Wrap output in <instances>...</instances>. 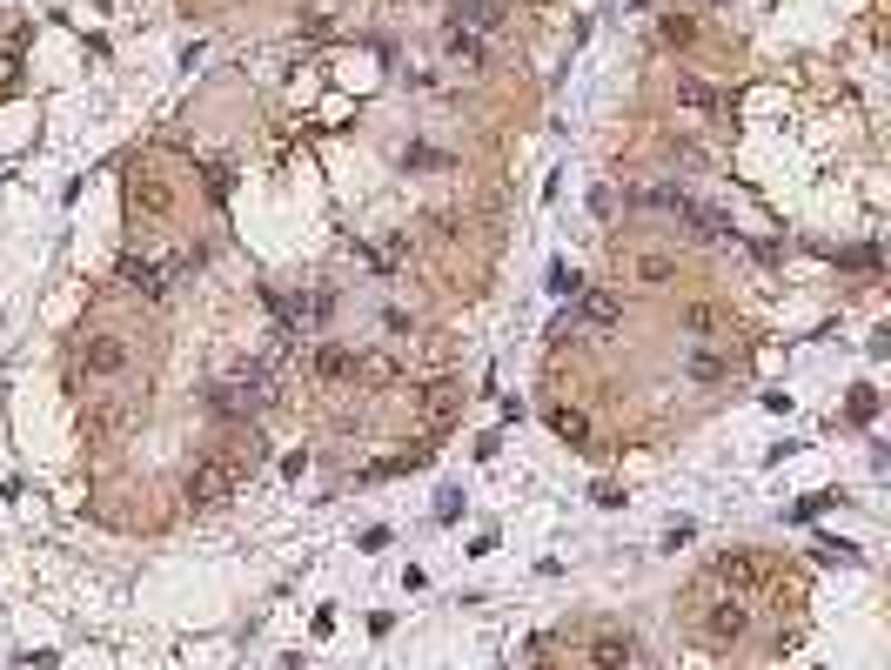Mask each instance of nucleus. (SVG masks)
<instances>
[{"instance_id":"1","label":"nucleus","mask_w":891,"mask_h":670,"mask_svg":"<svg viewBox=\"0 0 891 670\" xmlns=\"http://www.w3.org/2000/svg\"><path fill=\"white\" fill-rule=\"evenodd\" d=\"M201 402H208V416H222V423H248V416H262L268 402V376H262V362H248L242 376H228V382H208L201 389Z\"/></svg>"},{"instance_id":"26","label":"nucleus","mask_w":891,"mask_h":670,"mask_svg":"<svg viewBox=\"0 0 891 670\" xmlns=\"http://www.w3.org/2000/svg\"><path fill=\"white\" fill-rule=\"evenodd\" d=\"M14 67H21V61H14V54H0V94L14 88Z\"/></svg>"},{"instance_id":"24","label":"nucleus","mask_w":891,"mask_h":670,"mask_svg":"<svg viewBox=\"0 0 891 670\" xmlns=\"http://www.w3.org/2000/svg\"><path fill=\"white\" fill-rule=\"evenodd\" d=\"M838 262H845V268H878V248H845Z\"/></svg>"},{"instance_id":"8","label":"nucleus","mask_w":891,"mask_h":670,"mask_svg":"<svg viewBox=\"0 0 891 670\" xmlns=\"http://www.w3.org/2000/svg\"><path fill=\"white\" fill-rule=\"evenodd\" d=\"M583 322H590V329H617V322H624V295L590 289L583 295Z\"/></svg>"},{"instance_id":"18","label":"nucleus","mask_w":891,"mask_h":670,"mask_svg":"<svg viewBox=\"0 0 891 670\" xmlns=\"http://www.w3.org/2000/svg\"><path fill=\"white\" fill-rule=\"evenodd\" d=\"M684 329H691V335H717V329H724V309L697 302V309H684Z\"/></svg>"},{"instance_id":"6","label":"nucleus","mask_w":891,"mask_h":670,"mask_svg":"<svg viewBox=\"0 0 891 670\" xmlns=\"http://www.w3.org/2000/svg\"><path fill=\"white\" fill-rule=\"evenodd\" d=\"M744 630H751V610H744L737 597H724V603L711 610V637H717V644H737Z\"/></svg>"},{"instance_id":"10","label":"nucleus","mask_w":891,"mask_h":670,"mask_svg":"<svg viewBox=\"0 0 891 670\" xmlns=\"http://www.w3.org/2000/svg\"><path fill=\"white\" fill-rule=\"evenodd\" d=\"M630 657H637L630 637H597V644H590V664L597 670H630Z\"/></svg>"},{"instance_id":"11","label":"nucleus","mask_w":891,"mask_h":670,"mask_svg":"<svg viewBox=\"0 0 891 670\" xmlns=\"http://www.w3.org/2000/svg\"><path fill=\"white\" fill-rule=\"evenodd\" d=\"M456 402H463V382H429V396H423L429 423H449V416H456Z\"/></svg>"},{"instance_id":"12","label":"nucleus","mask_w":891,"mask_h":670,"mask_svg":"<svg viewBox=\"0 0 891 670\" xmlns=\"http://www.w3.org/2000/svg\"><path fill=\"white\" fill-rule=\"evenodd\" d=\"M449 54L463 67H483L490 61V47H483V34H469V27H449Z\"/></svg>"},{"instance_id":"23","label":"nucleus","mask_w":891,"mask_h":670,"mask_svg":"<svg viewBox=\"0 0 891 670\" xmlns=\"http://www.w3.org/2000/svg\"><path fill=\"white\" fill-rule=\"evenodd\" d=\"M871 409H878V396H871V389H858V396H851V423H871Z\"/></svg>"},{"instance_id":"14","label":"nucleus","mask_w":891,"mask_h":670,"mask_svg":"<svg viewBox=\"0 0 891 670\" xmlns=\"http://www.w3.org/2000/svg\"><path fill=\"white\" fill-rule=\"evenodd\" d=\"M550 429H557L563 443H590V416H583V409H550Z\"/></svg>"},{"instance_id":"3","label":"nucleus","mask_w":891,"mask_h":670,"mask_svg":"<svg viewBox=\"0 0 891 670\" xmlns=\"http://www.w3.org/2000/svg\"><path fill=\"white\" fill-rule=\"evenodd\" d=\"M503 21H510V0H456V27L469 34H496Z\"/></svg>"},{"instance_id":"19","label":"nucleus","mask_w":891,"mask_h":670,"mask_svg":"<svg viewBox=\"0 0 891 670\" xmlns=\"http://www.w3.org/2000/svg\"><path fill=\"white\" fill-rule=\"evenodd\" d=\"M724 376H731L724 356H691V382H724Z\"/></svg>"},{"instance_id":"13","label":"nucleus","mask_w":891,"mask_h":670,"mask_svg":"<svg viewBox=\"0 0 891 670\" xmlns=\"http://www.w3.org/2000/svg\"><path fill=\"white\" fill-rule=\"evenodd\" d=\"M356 369H362V362L349 356V349H322V356H315V376H322V382H349Z\"/></svg>"},{"instance_id":"9","label":"nucleus","mask_w":891,"mask_h":670,"mask_svg":"<svg viewBox=\"0 0 891 670\" xmlns=\"http://www.w3.org/2000/svg\"><path fill=\"white\" fill-rule=\"evenodd\" d=\"M717 577L737 583V590H751V583H764V563L744 557V550H731V557H717Z\"/></svg>"},{"instance_id":"5","label":"nucleus","mask_w":891,"mask_h":670,"mask_svg":"<svg viewBox=\"0 0 891 670\" xmlns=\"http://www.w3.org/2000/svg\"><path fill=\"white\" fill-rule=\"evenodd\" d=\"M677 101H684V108H697V114H717V121L731 114V94H724V88H704V81H691V74H677Z\"/></svg>"},{"instance_id":"22","label":"nucleus","mask_w":891,"mask_h":670,"mask_svg":"<svg viewBox=\"0 0 891 670\" xmlns=\"http://www.w3.org/2000/svg\"><path fill=\"white\" fill-rule=\"evenodd\" d=\"M818 557H825V563H851L858 550H851V543H838V536H825V543H818Z\"/></svg>"},{"instance_id":"25","label":"nucleus","mask_w":891,"mask_h":670,"mask_svg":"<svg viewBox=\"0 0 891 670\" xmlns=\"http://www.w3.org/2000/svg\"><path fill=\"white\" fill-rule=\"evenodd\" d=\"M637 275H644V282H664L670 262H664V255H644V262H637Z\"/></svg>"},{"instance_id":"17","label":"nucleus","mask_w":891,"mask_h":670,"mask_svg":"<svg viewBox=\"0 0 891 670\" xmlns=\"http://www.w3.org/2000/svg\"><path fill=\"white\" fill-rule=\"evenodd\" d=\"M691 222H697V235H704V242H737V228L724 222L717 208H691Z\"/></svg>"},{"instance_id":"20","label":"nucleus","mask_w":891,"mask_h":670,"mask_svg":"<svg viewBox=\"0 0 891 670\" xmlns=\"http://www.w3.org/2000/svg\"><path fill=\"white\" fill-rule=\"evenodd\" d=\"M550 289H557V295H583V275L570 262H550Z\"/></svg>"},{"instance_id":"21","label":"nucleus","mask_w":891,"mask_h":670,"mask_svg":"<svg viewBox=\"0 0 891 670\" xmlns=\"http://www.w3.org/2000/svg\"><path fill=\"white\" fill-rule=\"evenodd\" d=\"M691 34H697V21H691V14H664V41H670V47H684Z\"/></svg>"},{"instance_id":"15","label":"nucleus","mask_w":891,"mask_h":670,"mask_svg":"<svg viewBox=\"0 0 891 670\" xmlns=\"http://www.w3.org/2000/svg\"><path fill=\"white\" fill-rule=\"evenodd\" d=\"M637 208H670V215H691V195H684V188H637Z\"/></svg>"},{"instance_id":"7","label":"nucleus","mask_w":891,"mask_h":670,"mask_svg":"<svg viewBox=\"0 0 891 670\" xmlns=\"http://www.w3.org/2000/svg\"><path fill=\"white\" fill-rule=\"evenodd\" d=\"M121 282H128V289H141L148 295V302H161V295H168V268H155V262H121Z\"/></svg>"},{"instance_id":"16","label":"nucleus","mask_w":891,"mask_h":670,"mask_svg":"<svg viewBox=\"0 0 891 670\" xmlns=\"http://www.w3.org/2000/svg\"><path fill=\"white\" fill-rule=\"evenodd\" d=\"M128 201H134V208H148V215H168V201H175V195H168L161 181H134Z\"/></svg>"},{"instance_id":"2","label":"nucleus","mask_w":891,"mask_h":670,"mask_svg":"<svg viewBox=\"0 0 891 670\" xmlns=\"http://www.w3.org/2000/svg\"><path fill=\"white\" fill-rule=\"evenodd\" d=\"M228 496H235V463H228V456H201V463L188 469V503H195V510H215Z\"/></svg>"},{"instance_id":"4","label":"nucleus","mask_w":891,"mask_h":670,"mask_svg":"<svg viewBox=\"0 0 891 670\" xmlns=\"http://www.w3.org/2000/svg\"><path fill=\"white\" fill-rule=\"evenodd\" d=\"M81 356H88V376H121V369L134 362V356H128V342H114V335H94Z\"/></svg>"}]
</instances>
